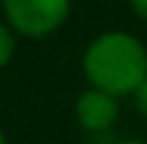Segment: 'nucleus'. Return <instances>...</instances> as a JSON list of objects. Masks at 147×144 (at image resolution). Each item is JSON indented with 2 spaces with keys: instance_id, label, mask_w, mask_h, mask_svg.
<instances>
[{
  "instance_id": "obj_3",
  "label": "nucleus",
  "mask_w": 147,
  "mask_h": 144,
  "mask_svg": "<svg viewBox=\"0 0 147 144\" xmlns=\"http://www.w3.org/2000/svg\"><path fill=\"white\" fill-rule=\"evenodd\" d=\"M74 114H76V123L82 125V131L106 133L120 117V103H117V95L98 90V87H90L76 98Z\"/></svg>"
},
{
  "instance_id": "obj_8",
  "label": "nucleus",
  "mask_w": 147,
  "mask_h": 144,
  "mask_svg": "<svg viewBox=\"0 0 147 144\" xmlns=\"http://www.w3.org/2000/svg\"><path fill=\"white\" fill-rule=\"evenodd\" d=\"M0 144H8V141H5V133H3V128H0Z\"/></svg>"
},
{
  "instance_id": "obj_6",
  "label": "nucleus",
  "mask_w": 147,
  "mask_h": 144,
  "mask_svg": "<svg viewBox=\"0 0 147 144\" xmlns=\"http://www.w3.org/2000/svg\"><path fill=\"white\" fill-rule=\"evenodd\" d=\"M128 5L142 22H147V0H128Z\"/></svg>"
},
{
  "instance_id": "obj_5",
  "label": "nucleus",
  "mask_w": 147,
  "mask_h": 144,
  "mask_svg": "<svg viewBox=\"0 0 147 144\" xmlns=\"http://www.w3.org/2000/svg\"><path fill=\"white\" fill-rule=\"evenodd\" d=\"M134 98H136V109L147 117V76L142 79V84H139V90L134 92Z\"/></svg>"
},
{
  "instance_id": "obj_1",
  "label": "nucleus",
  "mask_w": 147,
  "mask_h": 144,
  "mask_svg": "<svg viewBox=\"0 0 147 144\" xmlns=\"http://www.w3.org/2000/svg\"><path fill=\"white\" fill-rule=\"evenodd\" d=\"M82 71L90 87L106 90L117 98L134 95L147 76V49L131 33H101L84 49Z\"/></svg>"
},
{
  "instance_id": "obj_7",
  "label": "nucleus",
  "mask_w": 147,
  "mask_h": 144,
  "mask_svg": "<svg viewBox=\"0 0 147 144\" xmlns=\"http://www.w3.org/2000/svg\"><path fill=\"white\" fill-rule=\"evenodd\" d=\"M117 144H147V141H142V139H125V141H117Z\"/></svg>"
},
{
  "instance_id": "obj_2",
  "label": "nucleus",
  "mask_w": 147,
  "mask_h": 144,
  "mask_svg": "<svg viewBox=\"0 0 147 144\" xmlns=\"http://www.w3.org/2000/svg\"><path fill=\"white\" fill-rule=\"evenodd\" d=\"M3 14L14 33L44 38L65 25L71 14V0H3Z\"/></svg>"
},
{
  "instance_id": "obj_4",
  "label": "nucleus",
  "mask_w": 147,
  "mask_h": 144,
  "mask_svg": "<svg viewBox=\"0 0 147 144\" xmlns=\"http://www.w3.org/2000/svg\"><path fill=\"white\" fill-rule=\"evenodd\" d=\"M14 52H16V38H14V27L8 22L0 19V68L14 60Z\"/></svg>"
}]
</instances>
